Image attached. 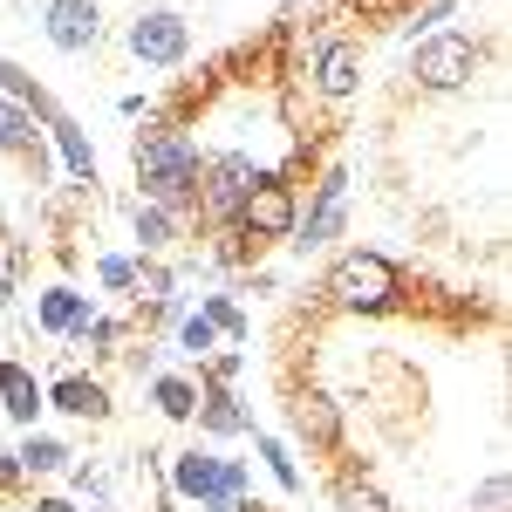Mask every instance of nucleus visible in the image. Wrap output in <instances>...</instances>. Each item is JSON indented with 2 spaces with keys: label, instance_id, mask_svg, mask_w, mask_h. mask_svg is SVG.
Listing matches in <instances>:
<instances>
[{
  "label": "nucleus",
  "instance_id": "7c9ffc66",
  "mask_svg": "<svg viewBox=\"0 0 512 512\" xmlns=\"http://www.w3.org/2000/svg\"><path fill=\"white\" fill-rule=\"evenodd\" d=\"M198 512H226V506H198Z\"/></svg>",
  "mask_w": 512,
  "mask_h": 512
},
{
  "label": "nucleus",
  "instance_id": "ddd939ff",
  "mask_svg": "<svg viewBox=\"0 0 512 512\" xmlns=\"http://www.w3.org/2000/svg\"><path fill=\"white\" fill-rule=\"evenodd\" d=\"M355 82H362V55H355V48H342V41H335V48H328V55H321V89H328V96H349Z\"/></svg>",
  "mask_w": 512,
  "mask_h": 512
},
{
  "label": "nucleus",
  "instance_id": "4468645a",
  "mask_svg": "<svg viewBox=\"0 0 512 512\" xmlns=\"http://www.w3.org/2000/svg\"><path fill=\"white\" fill-rule=\"evenodd\" d=\"M198 403H205V410H198V417H205V431H219V437H233V431H246V410H239V403H233V396H226V390L198 396Z\"/></svg>",
  "mask_w": 512,
  "mask_h": 512
},
{
  "label": "nucleus",
  "instance_id": "423d86ee",
  "mask_svg": "<svg viewBox=\"0 0 512 512\" xmlns=\"http://www.w3.org/2000/svg\"><path fill=\"white\" fill-rule=\"evenodd\" d=\"M96 35H103V21H96L89 0H55V7H48V41H55L62 55H82Z\"/></svg>",
  "mask_w": 512,
  "mask_h": 512
},
{
  "label": "nucleus",
  "instance_id": "412c9836",
  "mask_svg": "<svg viewBox=\"0 0 512 512\" xmlns=\"http://www.w3.org/2000/svg\"><path fill=\"white\" fill-rule=\"evenodd\" d=\"M342 512H390V499L376 485H342Z\"/></svg>",
  "mask_w": 512,
  "mask_h": 512
},
{
  "label": "nucleus",
  "instance_id": "cd10ccee",
  "mask_svg": "<svg viewBox=\"0 0 512 512\" xmlns=\"http://www.w3.org/2000/svg\"><path fill=\"white\" fill-rule=\"evenodd\" d=\"M130 274H137L130 260H103V287H130Z\"/></svg>",
  "mask_w": 512,
  "mask_h": 512
},
{
  "label": "nucleus",
  "instance_id": "1a4fd4ad",
  "mask_svg": "<svg viewBox=\"0 0 512 512\" xmlns=\"http://www.w3.org/2000/svg\"><path fill=\"white\" fill-rule=\"evenodd\" d=\"M205 178H212V205H219V212H239V198L253 192V164L246 158H212V171H205Z\"/></svg>",
  "mask_w": 512,
  "mask_h": 512
},
{
  "label": "nucleus",
  "instance_id": "0eeeda50",
  "mask_svg": "<svg viewBox=\"0 0 512 512\" xmlns=\"http://www.w3.org/2000/svg\"><path fill=\"white\" fill-rule=\"evenodd\" d=\"M226 465H212V458H198V451H185L178 465H171V485L185 492V499H198V506H226Z\"/></svg>",
  "mask_w": 512,
  "mask_h": 512
},
{
  "label": "nucleus",
  "instance_id": "bb28decb",
  "mask_svg": "<svg viewBox=\"0 0 512 512\" xmlns=\"http://www.w3.org/2000/svg\"><path fill=\"white\" fill-rule=\"evenodd\" d=\"M0 82H7V89H14V96H21V103H41L35 76H21V69H14V62H0Z\"/></svg>",
  "mask_w": 512,
  "mask_h": 512
},
{
  "label": "nucleus",
  "instance_id": "f8f14e48",
  "mask_svg": "<svg viewBox=\"0 0 512 512\" xmlns=\"http://www.w3.org/2000/svg\"><path fill=\"white\" fill-rule=\"evenodd\" d=\"M0 396H7V417H14V424H35L41 390H35V376H28L21 362H7V369H0Z\"/></svg>",
  "mask_w": 512,
  "mask_h": 512
},
{
  "label": "nucleus",
  "instance_id": "9b49d317",
  "mask_svg": "<svg viewBox=\"0 0 512 512\" xmlns=\"http://www.w3.org/2000/svg\"><path fill=\"white\" fill-rule=\"evenodd\" d=\"M89 321H96V315H89V301L69 294V287H55V294L41 301V328H55V335H82Z\"/></svg>",
  "mask_w": 512,
  "mask_h": 512
},
{
  "label": "nucleus",
  "instance_id": "9d476101",
  "mask_svg": "<svg viewBox=\"0 0 512 512\" xmlns=\"http://www.w3.org/2000/svg\"><path fill=\"white\" fill-rule=\"evenodd\" d=\"M48 403L69 410V417H110V396H103V383H89V376H62L48 390Z\"/></svg>",
  "mask_w": 512,
  "mask_h": 512
},
{
  "label": "nucleus",
  "instance_id": "6ab92c4d",
  "mask_svg": "<svg viewBox=\"0 0 512 512\" xmlns=\"http://www.w3.org/2000/svg\"><path fill=\"white\" fill-rule=\"evenodd\" d=\"M62 458H69V451H62L55 437H28V451H21L28 472H62Z\"/></svg>",
  "mask_w": 512,
  "mask_h": 512
},
{
  "label": "nucleus",
  "instance_id": "dca6fc26",
  "mask_svg": "<svg viewBox=\"0 0 512 512\" xmlns=\"http://www.w3.org/2000/svg\"><path fill=\"white\" fill-rule=\"evenodd\" d=\"M158 410L164 417H198V390L178 376H158Z\"/></svg>",
  "mask_w": 512,
  "mask_h": 512
},
{
  "label": "nucleus",
  "instance_id": "f257e3e1",
  "mask_svg": "<svg viewBox=\"0 0 512 512\" xmlns=\"http://www.w3.org/2000/svg\"><path fill=\"white\" fill-rule=\"evenodd\" d=\"M137 178H144L151 205H185L198 192V151L178 130H158V137L137 144Z\"/></svg>",
  "mask_w": 512,
  "mask_h": 512
},
{
  "label": "nucleus",
  "instance_id": "f3484780",
  "mask_svg": "<svg viewBox=\"0 0 512 512\" xmlns=\"http://www.w3.org/2000/svg\"><path fill=\"white\" fill-rule=\"evenodd\" d=\"M55 144H62V158L76 164L82 178H96V158H89V144L76 137V123H69V117H55Z\"/></svg>",
  "mask_w": 512,
  "mask_h": 512
},
{
  "label": "nucleus",
  "instance_id": "f03ea898",
  "mask_svg": "<svg viewBox=\"0 0 512 512\" xmlns=\"http://www.w3.org/2000/svg\"><path fill=\"white\" fill-rule=\"evenodd\" d=\"M328 294H335L342 308H390L396 267L383 260V253H349V260L328 274Z\"/></svg>",
  "mask_w": 512,
  "mask_h": 512
},
{
  "label": "nucleus",
  "instance_id": "6e6552de",
  "mask_svg": "<svg viewBox=\"0 0 512 512\" xmlns=\"http://www.w3.org/2000/svg\"><path fill=\"white\" fill-rule=\"evenodd\" d=\"M342 205H349V178H342V171H328V178H321L315 212H308V233H301V246H321V239L342 233Z\"/></svg>",
  "mask_w": 512,
  "mask_h": 512
},
{
  "label": "nucleus",
  "instance_id": "c85d7f7f",
  "mask_svg": "<svg viewBox=\"0 0 512 512\" xmlns=\"http://www.w3.org/2000/svg\"><path fill=\"white\" fill-rule=\"evenodd\" d=\"M35 512H76V506H69V499H41Z\"/></svg>",
  "mask_w": 512,
  "mask_h": 512
},
{
  "label": "nucleus",
  "instance_id": "5701e85b",
  "mask_svg": "<svg viewBox=\"0 0 512 512\" xmlns=\"http://www.w3.org/2000/svg\"><path fill=\"white\" fill-rule=\"evenodd\" d=\"M472 512H512V485H506V478H485L478 499H472Z\"/></svg>",
  "mask_w": 512,
  "mask_h": 512
},
{
  "label": "nucleus",
  "instance_id": "a878e982",
  "mask_svg": "<svg viewBox=\"0 0 512 512\" xmlns=\"http://www.w3.org/2000/svg\"><path fill=\"white\" fill-rule=\"evenodd\" d=\"M205 321H212V328H226V335H246V315H239L233 301H205Z\"/></svg>",
  "mask_w": 512,
  "mask_h": 512
},
{
  "label": "nucleus",
  "instance_id": "20e7f679",
  "mask_svg": "<svg viewBox=\"0 0 512 512\" xmlns=\"http://www.w3.org/2000/svg\"><path fill=\"white\" fill-rule=\"evenodd\" d=\"M239 219H246L253 239H287L294 233V192H287L280 178H260V171H253V192L239 198Z\"/></svg>",
  "mask_w": 512,
  "mask_h": 512
},
{
  "label": "nucleus",
  "instance_id": "393cba45",
  "mask_svg": "<svg viewBox=\"0 0 512 512\" xmlns=\"http://www.w3.org/2000/svg\"><path fill=\"white\" fill-rule=\"evenodd\" d=\"M260 458H267V465H274V478H280V485H287V492H294V485H301V472H294V458H287V451H280L274 437H260Z\"/></svg>",
  "mask_w": 512,
  "mask_h": 512
},
{
  "label": "nucleus",
  "instance_id": "7ed1b4c3",
  "mask_svg": "<svg viewBox=\"0 0 512 512\" xmlns=\"http://www.w3.org/2000/svg\"><path fill=\"white\" fill-rule=\"evenodd\" d=\"M478 76V48L465 35H437L417 48V82L424 89H465Z\"/></svg>",
  "mask_w": 512,
  "mask_h": 512
},
{
  "label": "nucleus",
  "instance_id": "b1692460",
  "mask_svg": "<svg viewBox=\"0 0 512 512\" xmlns=\"http://www.w3.org/2000/svg\"><path fill=\"white\" fill-rule=\"evenodd\" d=\"M130 280H137V294H144V301L171 308V274H164V267H144V274H130Z\"/></svg>",
  "mask_w": 512,
  "mask_h": 512
},
{
  "label": "nucleus",
  "instance_id": "2eb2a0df",
  "mask_svg": "<svg viewBox=\"0 0 512 512\" xmlns=\"http://www.w3.org/2000/svg\"><path fill=\"white\" fill-rule=\"evenodd\" d=\"M294 424L315 437V444H328V437H335V410H328V396H301V403H294Z\"/></svg>",
  "mask_w": 512,
  "mask_h": 512
},
{
  "label": "nucleus",
  "instance_id": "4be33fe9",
  "mask_svg": "<svg viewBox=\"0 0 512 512\" xmlns=\"http://www.w3.org/2000/svg\"><path fill=\"white\" fill-rule=\"evenodd\" d=\"M178 349H185V355H212V321L192 315L185 328H178Z\"/></svg>",
  "mask_w": 512,
  "mask_h": 512
},
{
  "label": "nucleus",
  "instance_id": "c756f323",
  "mask_svg": "<svg viewBox=\"0 0 512 512\" xmlns=\"http://www.w3.org/2000/svg\"><path fill=\"white\" fill-rule=\"evenodd\" d=\"M0 308H7V280H0Z\"/></svg>",
  "mask_w": 512,
  "mask_h": 512
},
{
  "label": "nucleus",
  "instance_id": "a211bd4d",
  "mask_svg": "<svg viewBox=\"0 0 512 512\" xmlns=\"http://www.w3.org/2000/svg\"><path fill=\"white\" fill-rule=\"evenodd\" d=\"M28 144H35V123L0 103V151H28Z\"/></svg>",
  "mask_w": 512,
  "mask_h": 512
},
{
  "label": "nucleus",
  "instance_id": "39448f33",
  "mask_svg": "<svg viewBox=\"0 0 512 512\" xmlns=\"http://www.w3.org/2000/svg\"><path fill=\"white\" fill-rule=\"evenodd\" d=\"M185 21L178 14H144L137 28H130V55L137 62H151V69H171V62H185Z\"/></svg>",
  "mask_w": 512,
  "mask_h": 512
},
{
  "label": "nucleus",
  "instance_id": "aec40b11",
  "mask_svg": "<svg viewBox=\"0 0 512 512\" xmlns=\"http://www.w3.org/2000/svg\"><path fill=\"white\" fill-rule=\"evenodd\" d=\"M137 239H144V246H164V239H171V212H164V205H144V212H137Z\"/></svg>",
  "mask_w": 512,
  "mask_h": 512
}]
</instances>
